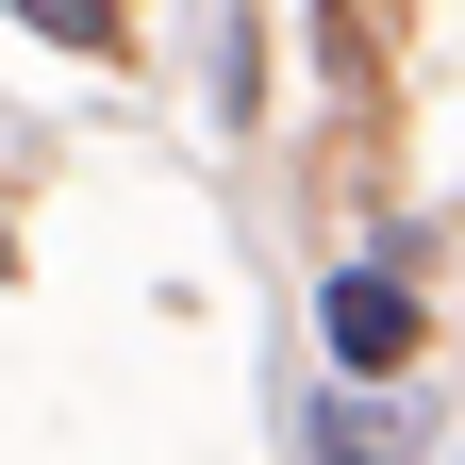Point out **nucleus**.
Listing matches in <instances>:
<instances>
[{
	"mask_svg": "<svg viewBox=\"0 0 465 465\" xmlns=\"http://www.w3.org/2000/svg\"><path fill=\"white\" fill-rule=\"evenodd\" d=\"M316 332H332V366H416V282H399V266H349L332 300H316Z\"/></svg>",
	"mask_w": 465,
	"mask_h": 465,
	"instance_id": "nucleus-1",
	"label": "nucleus"
},
{
	"mask_svg": "<svg viewBox=\"0 0 465 465\" xmlns=\"http://www.w3.org/2000/svg\"><path fill=\"white\" fill-rule=\"evenodd\" d=\"M316 449H332V465H416V416H399V399H349Z\"/></svg>",
	"mask_w": 465,
	"mask_h": 465,
	"instance_id": "nucleus-2",
	"label": "nucleus"
},
{
	"mask_svg": "<svg viewBox=\"0 0 465 465\" xmlns=\"http://www.w3.org/2000/svg\"><path fill=\"white\" fill-rule=\"evenodd\" d=\"M34 34H67V50H116V0H17Z\"/></svg>",
	"mask_w": 465,
	"mask_h": 465,
	"instance_id": "nucleus-3",
	"label": "nucleus"
}]
</instances>
